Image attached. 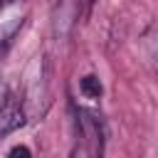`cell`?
<instances>
[{
    "instance_id": "1",
    "label": "cell",
    "mask_w": 158,
    "mask_h": 158,
    "mask_svg": "<svg viewBox=\"0 0 158 158\" xmlns=\"http://www.w3.org/2000/svg\"><path fill=\"white\" fill-rule=\"evenodd\" d=\"M22 123H25V106H22V101L15 94L5 91L0 96V136H7L12 131H17Z\"/></svg>"
},
{
    "instance_id": "2",
    "label": "cell",
    "mask_w": 158,
    "mask_h": 158,
    "mask_svg": "<svg viewBox=\"0 0 158 158\" xmlns=\"http://www.w3.org/2000/svg\"><path fill=\"white\" fill-rule=\"evenodd\" d=\"M141 49L146 57V64L153 69V74L158 77V27L151 25L143 35H141Z\"/></svg>"
},
{
    "instance_id": "3",
    "label": "cell",
    "mask_w": 158,
    "mask_h": 158,
    "mask_svg": "<svg viewBox=\"0 0 158 158\" xmlns=\"http://www.w3.org/2000/svg\"><path fill=\"white\" fill-rule=\"evenodd\" d=\"M79 89H81V94H84L86 99H99V96H101V81H99L94 74L84 77V79L79 81Z\"/></svg>"
},
{
    "instance_id": "4",
    "label": "cell",
    "mask_w": 158,
    "mask_h": 158,
    "mask_svg": "<svg viewBox=\"0 0 158 158\" xmlns=\"http://www.w3.org/2000/svg\"><path fill=\"white\" fill-rule=\"evenodd\" d=\"M7 158H32V153H30V148L27 146H12L10 151H7Z\"/></svg>"
},
{
    "instance_id": "5",
    "label": "cell",
    "mask_w": 158,
    "mask_h": 158,
    "mask_svg": "<svg viewBox=\"0 0 158 158\" xmlns=\"http://www.w3.org/2000/svg\"><path fill=\"white\" fill-rule=\"evenodd\" d=\"M72 158H86V151H84V146H79V148H74V153H72Z\"/></svg>"
}]
</instances>
